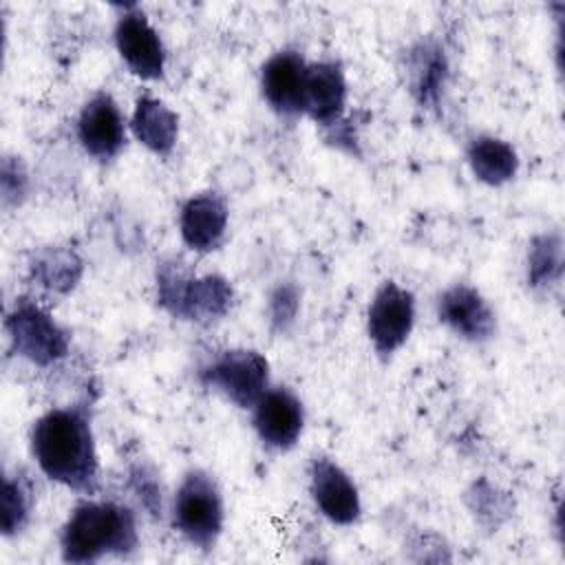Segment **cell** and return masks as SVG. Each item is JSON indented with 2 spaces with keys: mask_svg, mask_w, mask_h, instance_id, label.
Returning <instances> with one entry per match:
<instances>
[{
  "mask_svg": "<svg viewBox=\"0 0 565 565\" xmlns=\"http://www.w3.org/2000/svg\"><path fill=\"white\" fill-rule=\"evenodd\" d=\"M29 450L40 472L77 494L93 497L99 488V457L90 411L84 404L42 413L29 435Z\"/></svg>",
  "mask_w": 565,
  "mask_h": 565,
  "instance_id": "6da1fadb",
  "label": "cell"
},
{
  "mask_svg": "<svg viewBox=\"0 0 565 565\" xmlns=\"http://www.w3.org/2000/svg\"><path fill=\"white\" fill-rule=\"evenodd\" d=\"M137 547V516L119 501L86 497L73 505L60 530L62 561L73 565L130 556Z\"/></svg>",
  "mask_w": 565,
  "mask_h": 565,
  "instance_id": "7a4b0ae2",
  "label": "cell"
},
{
  "mask_svg": "<svg viewBox=\"0 0 565 565\" xmlns=\"http://www.w3.org/2000/svg\"><path fill=\"white\" fill-rule=\"evenodd\" d=\"M157 302L174 320L212 324L234 305V287L221 274H196L179 258L157 263Z\"/></svg>",
  "mask_w": 565,
  "mask_h": 565,
  "instance_id": "3957f363",
  "label": "cell"
},
{
  "mask_svg": "<svg viewBox=\"0 0 565 565\" xmlns=\"http://www.w3.org/2000/svg\"><path fill=\"white\" fill-rule=\"evenodd\" d=\"M170 519L188 545L214 550L225 527V501L214 475L203 468L188 470L172 494Z\"/></svg>",
  "mask_w": 565,
  "mask_h": 565,
  "instance_id": "277c9868",
  "label": "cell"
},
{
  "mask_svg": "<svg viewBox=\"0 0 565 565\" xmlns=\"http://www.w3.org/2000/svg\"><path fill=\"white\" fill-rule=\"evenodd\" d=\"M11 351L33 366L49 369L71 353V333L38 300L20 296L4 316Z\"/></svg>",
  "mask_w": 565,
  "mask_h": 565,
  "instance_id": "5b68a950",
  "label": "cell"
},
{
  "mask_svg": "<svg viewBox=\"0 0 565 565\" xmlns=\"http://www.w3.org/2000/svg\"><path fill=\"white\" fill-rule=\"evenodd\" d=\"M196 377L203 388L243 411H252L271 386L269 360L256 349L218 351L199 366Z\"/></svg>",
  "mask_w": 565,
  "mask_h": 565,
  "instance_id": "8992f818",
  "label": "cell"
},
{
  "mask_svg": "<svg viewBox=\"0 0 565 565\" xmlns=\"http://www.w3.org/2000/svg\"><path fill=\"white\" fill-rule=\"evenodd\" d=\"M415 320V294L395 280H384L373 291L366 309V338L375 355L391 360L408 342Z\"/></svg>",
  "mask_w": 565,
  "mask_h": 565,
  "instance_id": "52a82bcc",
  "label": "cell"
},
{
  "mask_svg": "<svg viewBox=\"0 0 565 565\" xmlns=\"http://www.w3.org/2000/svg\"><path fill=\"white\" fill-rule=\"evenodd\" d=\"M113 40L124 66L143 82L166 77V44L139 4H124L115 20Z\"/></svg>",
  "mask_w": 565,
  "mask_h": 565,
  "instance_id": "ba28073f",
  "label": "cell"
},
{
  "mask_svg": "<svg viewBox=\"0 0 565 565\" xmlns=\"http://www.w3.org/2000/svg\"><path fill=\"white\" fill-rule=\"evenodd\" d=\"M128 119L106 90L93 93L75 119V137L82 150L97 163L115 161L128 143Z\"/></svg>",
  "mask_w": 565,
  "mask_h": 565,
  "instance_id": "9c48e42d",
  "label": "cell"
},
{
  "mask_svg": "<svg viewBox=\"0 0 565 565\" xmlns=\"http://www.w3.org/2000/svg\"><path fill=\"white\" fill-rule=\"evenodd\" d=\"M437 320L459 340L470 344L490 342L497 331V311L490 300L468 282L446 287L435 300Z\"/></svg>",
  "mask_w": 565,
  "mask_h": 565,
  "instance_id": "30bf717a",
  "label": "cell"
},
{
  "mask_svg": "<svg viewBox=\"0 0 565 565\" xmlns=\"http://www.w3.org/2000/svg\"><path fill=\"white\" fill-rule=\"evenodd\" d=\"M349 84L344 66L338 60H316L307 66L302 117L322 128L331 141L344 128Z\"/></svg>",
  "mask_w": 565,
  "mask_h": 565,
  "instance_id": "8fae6325",
  "label": "cell"
},
{
  "mask_svg": "<svg viewBox=\"0 0 565 565\" xmlns=\"http://www.w3.org/2000/svg\"><path fill=\"white\" fill-rule=\"evenodd\" d=\"M249 413L258 441L274 452L296 448L305 433V404L289 386L271 384Z\"/></svg>",
  "mask_w": 565,
  "mask_h": 565,
  "instance_id": "7c38bea8",
  "label": "cell"
},
{
  "mask_svg": "<svg viewBox=\"0 0 565 565\" xmlns=\"http://www.w3.org/2000/svg\"><path fill=\"white\" fill-rule=\"evenodd\" d=\"M309 494L318 512L333 525H353L362 514V499L353 477L331 457L316 455L311 459Z\"/></svg>",
  "mask_w": 565,
  "mask_h": 565,
  "instance_id": "4fadbf2b",
  "label": "cell"
},
{
  "mask_svg": "<svg viewBox=\"0 0 565 565\" xmlns=\"http://www.w3.org/2000/svg\"><path fill=\"white\" fill-rule=\"evenodd\" d=\"M307 66L309 62L296 49H280L263 62L258 73L260 95L280 119L302 117Z\"/></svg>",
  "mask_w": 565,
  "mask_h": 565,
  "instance_id": "5bb4252c",
  "label": "cell"
},
{
  "mask_svg": "<svg viewBox=\"0 0 565 565\" xmlns=\"http://www.w3.org/2000/svg\"><path fill=\"white\" fill-rule=\"evenodd\" d=\"M402 75L417 108L439 110L450 79V62L435 38H422L406 49Z\"/></svg>",
  "mask_w": 565,
  "mask_h": 565,
  "instance_id": "9a60e30c",
  "label": "cell"
},
{
  "mask_svg": "<svg viewBox=\"0 0 565 565\" xmlns=\"http://www.w3.org/2000/svg\"><path fill=\"white\" fill-rule=\"evenodd\" d=\"M230 227V207L218 192H196L179 207V236L194 254L216 252Z\"/></svg>",
  "mask_w": 565,
  "mask_h": 565,
  "instance_id": "2e32d148",
  "label": "cell"
},
{
  "mask_svg": "<svg viewBox=\"0 0 565 565\" xmlns=\"http://www.w3.org/2000/svg\"><path fill=\"white\" fill-rule=\"evenodd\" d=\"M130 135L139 146L159 159H168L179 143V115L159 97L143 93L135 99L128 117Z\"/></svg>",
  "mask_w": 565,
  "mask_h": 565,
  "instance_id": "e0dca14e",
  "label": "cell"
},
{
  "mask_svg": "<svg viewBox=\"0 0 565 565\" xmlns=\"http://www.w3.org/2000/svg\"><path fill=\"white\" fill-rule=\"evenodd\" d=\"M466 163L479 183L501 188L519 174L521 159L508 139L481 132L470 137L466 146Z\"/></svg>",
  "mask_w": 565,
  "mask_h": 565,
  "instance_id": "ac0fdd59",
  "label": "cell"
},
{
  "mask_svg": "<svg viewBox=\"0 0 565 565\" xmlns=\"http://www.w3.org/2000/svg\"><path fill=\"white\" fill-rule=\"evenodd\" d=\"M565 274V243L558 230H545L530 238L525 249V285L530 291L552 296Z\"/></svg>",
  "mask_w": 565,
  "mask_h": 565,
  "instance_id": "d6986e66",
  "label": "cell"
},
{
  "mask_svg": "<svg viewBox=\"0 0 565 565\" xmlns=\"http://www.w3.org/2000/svg\"><path fill=\"white\" fill-rule=\"evenodd\" d=\"M84 274V260L71 247H42L29 260L31 280L49 294H68Z\"/></svg>",
  "mask_w": 565,
  "mask_h": 565,
  "instance_id": "ffe728a7",
  "label": "cell"
},
{
  "mask_svg": "<svg viewBox=\"0 0 565 565\" xmlns=\"http://www.w3.org/2000/svg\"><path fill=\"white\" fill-rule=\"evenodd\" d=\"M33 486L22 475H9L2 477V492H0V530L7 539L18 536L33 516Z\"/></svg>",
  "mask_w": 565,
  "mask_h": 565,
  "instance_id": "44dd1931",
  "label": "cell"
},
{
  "mask_svg": "<svg viewBox=\"0 0 565 565\" xmlns=\"http://www.w3.org/2000/svg\"><path fill=\"white\" fill-rule=\"evenodd\" d=\"M302 307V291L294 280H280L271 287L267 302H265V316L267 327L274 335H287L300 316Z\"/></svg>",
  "mask_w": 565,
  "mask_h": 565,
  "instance_id": "7402d4cb",
  "label": "cell"
},
{
  "mask_svg": "<svg viewBox=\"0 0 565 565\" xmlns=\"http://www.w3.org/2000/svg\"><path fill=\"white\" fill-rule=\"evenodd\" d=\"M29 196V172L20 157H4L0 166V199L4 210L20 207Z\"/></svg>",
  "mask_w": 565,
  "mask_h": 565,
  "instance_id": "603a6c76",
  "label": "cell"
},
{
  "mask_svg": "<svg viewBox=\"0 0 565 565\" xmlns=\"http://www.w3.org/2000/svg\"><path fill=\"white\" fill-rule=\"evenodd\" d=\"M130 483H132V492L139 497L141 505L150 514H159L161 512V486L157 483L154 475L148 472L143 466H137L130 470Z\"/></svg>",
  "mask_w": 565,
  "mask_h": 565,
  "instance_id": "cb8c5ba5",
  "label": "cell"
}]
</instances>
